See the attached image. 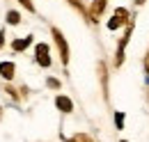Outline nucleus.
Masks as SVG:
<instances>
[{"label": "nucleus", "instance_id": "obj_1", "mask_svg": "<svg viewBox=\"0 0 149 142\" xmlns=\"http://www.w3.org/2000/svg\"><path fill=\"white\" fill-rule=\"evenodd\" d=\"M133 25H135V21L131 18L129 25L124 28V35H122V39H119V44H117V51H115V67H122V64H124V57H126V46H129L131 35H133Z\"/></svg>", "mask_w": 149, "mask_h": 142}, {"label": "nucleus", "instance_id": "obj_2", "mask_svg": "<svg viewBox=\"0 0 149 142\" xmlns=\"http://www.w3.org/2000/svg\"><path fill=\"white\" fill-rule=\"evenodd\" d=\"M131 18L133 16H131V12L126 9V7H117V9L112 12V18L108 21V30L115 32V30H119V28H126Z\"/></svg>", "mask_w": 149, "mask_h": 142}, {"label": "nucleus", "instance_id": "obj_3", "mask_svg": "<svg viewBox=\"0 0 149 142\" xmlns=\"http://www.w3.org/2000/svg\"><path fill=\"white\" fill-rule=\"evenodd\" d=\"M51 35H53V41H55V46H57L60 60H62V64L67 67V64H69V44H67V39H64V35H62L60 28H51Z\"/></svg>", "mask_w": 149, "mask_h": 142}, {"label": "nucleus", "instance_id": "obj_4", "mask_svg": "<svg viewBox=\"0 0 149 142\" xmlns=\"http://www.w3.org/2000/svg\"><path fill=\"white\" fill-rule=\"evenodd\" d=\"M106 7H108V0H92V5L87 7V21L90 23H99V18L103 16Z\"/></svg>", "mask_w": 149, "mask_h": 142}, {"label": "nucleus", "instance_id": "obj_5", "mask_svg": "<svg viewBox=\"0 0 149 142\" xmlns=\"http://www.w3.org/2000/svg\"><path fill=\"white\" fill-rule=\"evenodd\" d=\"M51 48H48V44H44V41H39L37 46H35V57H37V64L39 67H44V69H48L51 67Z\"/></svg>", "mask_w": 149, "mask_h": 142}, {"label": "nucleus", "instance_id": "obj_6", "mask_svg": "<svg viewBox=\"0 0 149 142\" xmlns=\"http://www.w3.org/2000/svg\"><path fill=\"white\" fill-rule=\"evenodd\" d=\"M55 108L60 110V112L69 115V112H74V101H71L69 96H64V94H57L55 96Z\"/></svg>", "mask_w": 149, "mask_h": 142}, {"label": "nucleus", "instance_id": "obj_7", "mask_svg": "<svg viewBox=\"0 0 149 142\" xmlns=\"http://www.w3.org/2000/svg\"><path fill=\"white\" fill-rule=\"evenodd\" d=\"M32 35H28V37H19V39H14L12 41V51H16V53H23L28 46H32Z\"/></svg>", "mask_w": 149, "mask_h": 142}, {"label": "nucleus", "instance_id": "obj_8", "mask_svg": "<svg viewBox=\"0 0 149 142\" xmlns=\"http://www.w3.org/2000/svg\"><path fill=\"white\" fill-rule=\"evenodd\" d=\"M0 76L5 78V80H12L14 76H16V64L14 62H0Z\"/></svg>", "mask_w": 149, "mask_h": 142}, {"label": "nucleus", "instance_id": "obj_9", "mask_svg": "<svg viewBox=\"0 0 149 142\" xmlns=\"http://www.w3.org/2000/svg\"><path fill=\"white\" fill-rule=\"evenodd\" d=\"M99 73H101V80H103V96L108 99V67L103 62L99 64Z\"/></svg>", "mask_w": 149, "mask_h": 142}, {"label": "nucleus", "instance_id": "obj_10", "mask_svg": "<svg viewBox=\"0 0 149 142\" xmlns=\"http://www.w3.org/2000/svg\"><path fill=\"white\" fill-rule=\"evenodd\" d=\"M67 2H69V5L74 7V9H76V12H78V14H83V16L87 18V7L83 5V0H67Z\"/></svg>", "mask_w": 149, "mask_h": 142}, {"label": "nucleus", "instance_id": "obj_11", "mask_svg": "<svg viewBox=\"0 0 149 142\" xmlns=\"http://www.w3.org/2000/svg\"><path fill=\"white\" fill-rule=\"evenodd\" d=\"M7 23H9V25H19L21 23V14L16 9H9V12H7Z\"/></svg>", "mask_w": 149, "mask_h": 142}, {"label": "nucleus", "instance_id": "obj_12", "mask_svg": "<svg viewBox=\"0 0 149 142\" xmlns=\"http://www.w3.org/2000/svg\"><path fill=\"white\" fill-rule=\"evenodd\" d=\"M67 142H94V140L90 138V135H87V133H76L74 138H69Z\"/></svg>", "mask_w": 149, "mask_h": 142}, {"label": "nucleus", "instance_id": "obj_13", "mask_svg": "<svg viewBox=\"0 0 149 142\" xmlns=\"http://www.w3.org/2000/svg\"><path fill=\"white\" fill-rule=\"evenodd\" d=\"M46 87H51V89H60V87H62V83H60L57 78H46Z\"/></svg>", "mask_w": 149, "mask_h": 142}, {"label": "nucleus", "instance_id": "obj_14", "mask_svg": "<svg viewBox=\"0 0 149 142\" xmlns=\"http://www.w3.org/2000/svg\"><path fill=\"white\" fill-rule=\"evenodd\" d=\"M115 126L124 128V112H115Z\"/></svg>", "mask_w": 149, "mask_h": 142}, {"label": "nucleus", "instance_id": "obj_15", "mask_svg": "<svg viewBox=\"0 0 149 142\" xmlns=\"http://www.w3.org/2000/svg\"><path fill=\"white\" fill-rule=\"evenodd\" d=\"M19 2L28 9V12H30V14H35V5H32V0H19Z\"/></svg>", "mask_w": 149, "mask_h": 142}, {"label": "nucleus", "instance_id": "obj_16", "mask_svg": "<svg viewBox=\"0 0 149 142\" xmlns=\"http://www.w3.org/2000/svg\"><path fill=\"white\" fill-rule=\"evenodd\" d=\"M5 92H7L12 99H16V101H19V94H16V89H14V87H9V85H7V87H5Z\"/></svg>", "mask_w": 149, "mask_h": 142}, {"label": "nucleus", "instance_id": "obj_17", "mask_svg": "<svg viewBox=\"0 0 149 142\" xmlns=\"http://www.w3.org/2000/svg\"><path fill=\"white\" fill-rule=\"evenodd\" d=\"M5 46V30H0V48Z\"/></svg>", "mask_w": 149, "mask_h": 142}, {"label": "nucleus", "instance_id": "obj_18", "mask_svg": "<svg viewBox=\"0 0 149 142\" xmlns=\"http://www.w3.org/2000/svg\"><path fill=\"white\" fill-rule=\"evenodd\" d=\"M145 71H147V73H149V55H147V57H145Z\"/></svg>", "mask_w": 149, "mask_h": 142}, {"label": "nucleus", "instance_id": "obj_19", "mask_svg": "<svg viewBox=\"0 0 149 142\" xmlns=\"http://www.w3.org/2000/svg\"><path fill=\"white\" fill-rule=\"evenodd\" d=\"M133 2H135V5H138V7H140V5H145V2H147V0H133Z\"/></svg>", "mask_w": 149, "mask_h": 142}, {"label": "nucleus", "instance_id": "obj_20", "mask_svg": "<svg viewBox=\"0 0 149 142\" xmlns=\"http://www.w3.org/2000/svg\"><path fill=\"white\" fill-rule=\"evenodd\" d=\"M122 142H126V140H122Z\"/></svg>", "mask_w": 149, "mask_h": 142}]
</instances>
